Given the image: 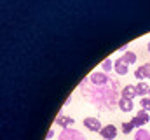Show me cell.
I'll return each instance as SVG.
<instances>
[{
  "label": "cell",
  "mask_w": 150,
  "mask_h": 140,
  "mask_svg": "<svg viewBox=\"0 0 150 140\" xmlns=\"http://www.w3.org/2000/svg\"><path fill=\"white\" fill-rule=\"evenodd\" d=\"M84 126H86L89 131H98V133H100L101 128H103L101 123H100L96 117H86V119H84Z\"/></svg>",
  "instance_id": "1"
},
{
  "label": "cell",
  "mask_w": 150,
  "mask_h": 140,
  "mask_svg": "<svg viewBox=\"0 0 150 140\" xmlns=\"http://www.w3.org/2000/svg\"><path fill=\"white\" fill-rule=\"evenodd\" d=\"M100 135H101L105 140H113L115 137H117V128H115L113 124H107V126L101 128Z\"/></svg>",
  "instance_id": "2"
},
{
  "label": "cell",
  "mask_w": 150,
  "mask_h": 140,
  "mask_svg": "<svg viewBox=\"0 0 150 140\" xmlns=\"http://www.w3.org/2000/svg\"><path fill=\"white\" fill-rule=\"evenodd\" d=\"M149 119H150L149 112L142 110V112H138V114L131 119V123H133V124H134V128H136V126H143V124H147V123H149Z\"/></svg>",
  "instance_id": "3"
},
{
  "label": "cell",
  "mask_w": 150,
  "mask_h": 140,
  "mask_svg": "<svg viewBox=\"0 0 150 140\" xmlns=\"http://www.w3.org/2000/svg\"><path fill=\"white\" fill-rule=\"evenodd\" d=\"M122 98H127V100H133L134 96H138V93H136V86H133V84H127V86H124L122 88Z\"/></svg>",
  "instance_id": "4"
},
{
  "label": "cell",
  "mask_w": 150,
  "mask_h": 140,
  "mask_svg": "<svg viewBox=\"0 0 150 140\" xmlns=\"http://www.w3.org/2000/svg\"><path fill=\"white\" fill-rule=\"evenodd\" d=\"M91 82H93V84H98V86H103V84L108 82V77H107L105 74H101V72H94V74L91 75Z\"/></svg>",
  "instance_id": "5"
},
{
  "label": "cell",
  "mask_w": 150,
  "mask_h": 140,
  "mask_svg": "<svg viewBox=\"0 0 150 140\" xmlns=\"http://www.w3.org/2000/svg\"><path fill=\"white\" fill-rule=\"evenodd\" d=\"M74 123H75V121L72 119V117L63 116V114L56 117V124H58V126H65V128H68V126H74Z\"/></svg>",
  "instance_id": "6"
},
{
  "label": "cell",
  "mask_w": 150,
  "mask_h": 140,
  "mask_svg": "<svg viewBox=\"0 0 150 140\" xmlns=\"http://www.w3.org/2000/svg\"><path fill=\"white\" fill-rule=\"evenodd\" d=\"M113 69H115V72L119 74V75H126L127 74V70H129V67L119 58V60H115V63H113Z\"/></svg>",
  "instance_id": "7"
},
{
  "label": "cell",
  "mask_w": 150,
  "mask_h": 140,
  "mask_svg": "<svg viewBox=\"0 0 150 140\" xmlns=\"http://www.w3.org/2000/svg\"><path fill=\"white\" fill-rule=\"evenodd\" d=\"M119 109L122 110V112H133V100H127V98H120L119 100Z\"/></svg>",
  "instance_id": "8"
},
{
  "label": "cell",
  "mask_w": 150,
  "mask_h": 140,
  "mask_svg": "<svg viewBox=\"0 0 150 140\" xmlns=\"http://www.w3.org/2000/svg\"><path fill=\"white\" fill-rule=\"evenodd\" d=\"M136 93H138V96H147L150 93V84H147V82H138L136 84Z\"/></svg>",
  "instance_id": "9"
},
{
  "label": "cell",
  "mask_w": 150,
  "mask_h": 140,
  "mask_svg": "<svg viewBox=\"0 0 150 140\" xmlns=\"http://www.w3.org/2000/svg\"><path fill=\"white\" fill-rule=\"evenodd\" d=\"M120 60H122V61L129 67V65L136 63V54H134V53H131V51H126V53H124V56H122Z\"/></svg>",
  "instance_id": "10"
},
{
  "label": "cell",
  "mask_w": 150,
  "mask_h": 140,
  "mask_svg": "<svg viewBox=\"0 0 150 140\" xmlns=\"http://www.w3.org/2000/svg\"><path fill=\"white\" fill-rule=\"evenodd\" d=\"M140 107H142V110H145V112H149L150 110V96H143V98H140Z\"/></svg>",
  "instance_id": "11"
},
{
  "label": "cell",
  "mask_w": 150,
  "mask_h": 140,
  "mask_svg": "<svg viewBox=\"0 0 150 140\" xmlns=\"http://www.w3.org/2000/svg\"><path fill=\"white\" fill-rule=\"evenodd\" d=\"M134 77H136L140 82H143V79H147V77H145V72H143V67H138V69L134 70Z\"/></svg>",
  "instance_id": "12"
},
{
  "label": "cell",
  "mask_w": 150,
  "mask_h": 140,
  "mask_svg": "<svg viewBox=\"0 0 150 140\" xmlns=\"http://www.w3.org/2000/svg\"><path fill=\"white\" fill-rule=\"evenodd\" d=\"M101 69H103V72H110V70L113 69L112 60H110V58H108V60H105V61H103V65H101Z\"/></svg>",
  "instance_id": "13"
},
{
  "label": "cell",
  "mask_w": 150,
  "mask_h": 140,
  "mask_svg": "<svg viewBox=\"0 0 150 140\" xmlns=\"http://www.w3.org/2000/svg\"><path fill=\"white\" fill-rule=\"evenodd\" d=\"M133 130H134V124H133L131 121H129V123H124V124H122V131H124V133H131Z\"/></svg>",
  "instance_id": "14"
},
{
  "label": "cell",
  "mask_w": 150,
  "mask_h": 140,
  "mask_svg": "<svg viewBox=\"0 0 150 140\" xmlns=\"http://www.w3.org/2000/svg\"><path fill=\"white\" fill-rule=\"evenodd\" d=\"M143 67V72H145V77L150 79V63H145V65H142Z\"/></svg>",
  "instance_id": "15"
},
{
  "label": "cell",
  "mask_w": 150,
  "mask_h": 140,
  "mask_svg": "<svg viewBox=\"0 0 150 140\" xmlns=\"http://www.w3.org/2000/svg\"><path fill=\"white\" fill-rule=\"evenodd\" d=\"M54 137V130H49V133H47V139H52Z\"/></svg>",
  "instance_id": "16"
},
{
  "label": "cell",
  "mask_w": 150,
  "mask_h": 140,
  "mask_svg": "<svg viewBox=\"0 0 150 140\" xmlns=\"http://www.w3.org/2000/svg\"><path fill=\"white\" fill-rule=\"evenodd\" d=\"M147 49H149V53H150V42H149V44H147Z\"/></svg>",
  "instance_id": "17"
},
{
  "label": "cell",
  "mask_w": 150,
  "mask_h": 140,
  "mask_svg": "<svg viewBox=\"0 0 150 140\" xmlns=\"http://www.w3.org/2000/svg\"><path fill=\"white\" fill-rule=\"evenodd\" d=\"M149 96H150V93H149Z\"/></svg>",
  "instance_id": "18"
}]
</instances>
